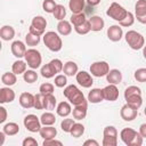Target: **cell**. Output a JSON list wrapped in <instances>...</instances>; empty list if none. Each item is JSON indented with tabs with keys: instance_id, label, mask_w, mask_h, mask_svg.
I'll list each match as a JSON object with an SVG mask.
<instances>
[{
	"instance_id": "obj_1",
	"label": "cell",
	"mask_w": 146,
	"mask_h": 146,
	"mask_svg": "<svg viewBox=\"0 0 146 146\" xmlns=\"http://www.w3.org/2000/svg\"><path fill=\"white\" fill-rule=\"evenodd\" d=\"M64 96L70 100L74 106L76 105H88V100L84 98L83 92L74 84H70L64 89Z\"/></svg>"
},
{
	"instance_id": "obj_2",
	"label": "cell",
	"mask_w": 146,
	"mask_h": 146,
	"mask_svg": "<svg viewBox=\"0 0 146 146\" xmlns=\"http://www.w3.org/2000/svg\"><path fill=\"white\" fill-rule=\"evenodd\" d=\"M122 141L128 146H140L143 144V137L139 132L131 128H124L120 132Z\"/></svg>"
},
{
	"instance_id": "obj_3",
	"label": "cell",
	"mask_w": 146,
	"mask_h": 146,
	"mask_svg": "<svg viewBox=\"0 0 146 146\" xmlns=\"http://www.w3.org/2000/svg\"><path fill=\"white\" fill-rule=\"evenodd\" d=\"M43 43L49 50H51L54 52L59 51L63 47V41H62L60 36L54 31H49L43 34Z\"/></svg>"
},
{
	"instance_id": "obj_4",
	"label": "cell",
	"mask_w": 146,
	"mask_h": 146,
	"mask_svg": "<svg viewBox=\"0 0 146 146\" xmlns=\"http://www.w3.org/2000/svg\"><path fill=\"white\" fill-rule=\"evenodd\" d=\"M124 38H125L127 43L133 50H139V49H141L145 46V39H144V36L140 33H138L137 31H133V30L128 31L125 33V36Z\"/></svg>"
},
{
	"instance_id": "obj_5",
	"label": "cell",
	"mask_w": 146,
	"mask_h": 146,
	"mask_svg": "<svg viewBox=\"0 0 146 146\" xmlns=\"http://www.w3.org/2000/svg\"><path fill=\"white\" fill-rule=\"evenodd\" d=\"M128 14V10L124 9L121 5H119L117 2H112L111 6L108 7V9L106 10V15L110 16L111 18H113L114 21L121 22Z\"/></svg>"
},
{
	"instance_id": "obj_6",
	"label": "cell",
	"mask_w": 146,
	"mask_h": 146,
	"mask_svg": "<svg viewBox=\"0 0 146 146\" xmlns=\"http://www.w3.org/2000/svg\"><path fill=\"white\" fill-rule=\"evenodd\" d=\"M103 146H116L117 145V130L113 125H107L104 129Z\"/></svg>"
},
{
	"instance_id": "obj_7",
	"label": "cell",
	"mask_w": 146,
	"mask_h": 146,
	"mask_svg": "<svg viewBox=\"0 0 146 146\" xmlns=\"http://www.w3.org/2000/svg\"><path fill=\"white\" fill-rule=\"evenodd\" d=\"M24 58H25V62L27 63V65H29L31 68H33V70L38 68V67L41 65V62H42L41 54H40L36 49H33V48L26 50Z\"/></svg>"
},
{
	"instance_id": "obj_8",
	"label": "cell",
	"mask_w": 146,
	"mask_h": 146,
	"mask_svg": "<svg viewBox=\"0 0 146 146\" xmlns=\"http://www.w3.org/2000/svg\"><path fill=\"white\" fill-rule=\"evenodd\" d=\"M108 72H110V65L104 60L95 62L90 65V73L94 76H97V78L106 76Z\"/></svg>"
},
{
	"instance_id": "obj_9",
	"label": "cell",
	"mask_w": 146,
	"mask_h": 146,
	"mask_svg": "<svg viewBox=\"0 0 146 146\" xmlns=\"http://www.w3.org/2000/svg\"><path fill=\"white\" fill-rule=\"evenodd\" d=\"M24 125L31 132H39L41 129V121L34 114H29L24 117Z\"/></svg>"
},
{
	"instance_id": "obj_10",
	"label": "cell",
	"mask_w": 146,
	"mask_h": 146,
	"mask_svg": "<svg viewBox=\"0 0 146 146\" xmlns=\"http://www.w3.org/2000/svg\"><path fill=\"white\" fill-rule=\"evenodd\" d=\"M120 115H121V117L124 121H132V120H135L137 117L138 110L135 108V107H132L129 104H125V105L122 106V108L120 111Z\"/></svg>"
},
{
	"instance_id": "obj_11",
	"label": "cell",
	"mask_w": 146,
	"mask_h": 146,
	"mask_svg": "<svg viewBox=\"0 0 146 146\" xmlns=\"http://www.w3.org/2000/svg\"><path fill=\"white\" fill-rule=\"evenodd\" d=\"M76 78V82L82 86L83 88H90L94 83V80H92V76L90 75V73L86 72V71H80L76 73L75 75Z\"/></svg>"
},
{
	"instance_id": "obj_12",
	"label": "cell",
	"mask_w": 146,
	"mask_h": 146,
	"mask_svg": "<svg viewBox=\"0 0 146 146\" xmlns=\"http://www.w3.org/2000/svg\"><path fill=\"white\" fill-rule=\"evenodd\" d=\"M103 95H104V99L110 100V102H114L119 98V89L116 87V84H108L105 88H103Z\"/></svg>"
},
{
	"instance_id": "obj_13",
	"label": "cell",
	"mask_w": 146,
	"mask_h": 146,
	"mask_svg": "<svg viewBox=\"0 0 146 146\" xmlns=\"http://www.w3.org/2000/svg\"><path fill=\"white\" fill-rule=\"evenodd\" d=\"M123 36V31H122V27L120 25H112L107 29V38L113 41V42H116V41H120Z\"/></svg>"
},
{
	"instance_id": "obj_14",
	"label": "cell",
	"mask_w": 146,
	"mask_h": 146,
	"mask_svg": "<svg viewBox=\"0 0 146 146\" xmlns=\"http://www.w3.org/2000/svg\"><path fill=\"white\" fill-rule=\"evenodd\" d=\"M11 52L15 57L17 58H22L25 56V52H26V47H25V43L19 41V40H16L11 43Z\"/></svg>"
},
{
	"instance_id": "obj_15",
	"label": "cell",
	"mask_w": 146,
	"mask_h": 146,
	"mask_svg": "<svg viewBox=\"0 0 146 146\" xmlns=\"http://www.w3.org/2000/svg\"><path fill=\"white\" fill-rule=\"evenodd\" d=\"M15 99V91L9 87H3L0 89V103H11Z\"/></svg>"
},
{
	"instance_id": "obj_16",
	"label": "cell",
	"mask_w": 146,
	"mask_h": 146,
	"mask_svg": "<svg viewBox=\"0 0 146 146\" xmlns=\"http://www.w3.org/2000/svg\"><path fill=\"white\" fill-rule=\"evenodd\" d=\"M104 100V95H103V89L99 88H94L89 91L88 94V102L92 104H97Z\"/></svg>"
},
{
	"instance_id": "obj_17",
	"label": "cell",
	"mask_w": 146,
	"mask_h": 146,
	"mask_svg": "<svg viewBox=\"0 0 146 146\" xmlns=\"http://www.w3.org/2000/svg\"><path fill=\"white\" fill-rule=\"evenodd\" d=\"M19 104L24 108L34 107V96L30 92H23L19 96Z\"/></svg>"
},
{
	"instance_id": "obj_18",
	"label": "cell",
	"mask_w": 146,
	"mask_h": 146,
	"mask_svg": "<svg viewBox=\"0 0 146 146\" xmlns=\"http://www.w3.org/2000/svg\"><path fill=\"white\" fill-rule=\"evenodd\" d=\"M106 80L111 84H119L122 81V73L116 68L110 70V72L106 74Z\"/></svg>"
},
{
	"instance_id": "obj_19",
	"label": "cell",
	"mask_w": 146,
	"mask_h": 146,
	"mask_svg": "<svg viewBox=\"0 0 146 146\" xmlns=\"http://www.w3.org/2000/svg\"><path fill=\"white\" fill-rule=\"evenodd\" d=\"M89 23H90V29L94 32L102 31L105 25V22L100 16H91L89 18Z\"/></svg>"
},
{
	"instance_id": "obj_20",
	"label": "cell",
	"mask_w": 146,
	"mask_h": 146,
	"mask_svg": "<svg viewBox=\"0 0 146 146\" xmlns=\"http://www.w3.org/2000/svg\"><path fill=\"white\" fill-rule=\"evenodd\" d=\"M39 133L43 139H50V138H55L56 137L57 130L52 125H44V127H41Z\"/></svg>"
},
{
	"instance_id": "obj_21",
	"label": "cell",
	"mask_w": 146,
	"mask_h": 146,
	"mask_svg": "<svg viewBox=\"0 0 146 146\" xmlns=\"http://www.w3.org/2000/svg\"><path fill=\"white\" fill-rule=\"evenodd\" d=\"M0 36L5 41H9L15 36V30L10 25H3L0 30Z\"/></svg>"
},
{
	"instance_id": "obj_22",
	"label": "cell",
	"mask_w": 146,
	"mask_h": 146,
	"mask_svg": "<svg viewBox=\"0 0 146 146\" xmlns=\"http://www.w3.org/2000/svg\"><path fill=\"white\" fill-rule=\"evenodd\" d=\"M56 112H57V114H58L59 116L66 117V116L70 115L71 112H72V108H71L70 103H67V102H60V103L57 105Z\"/></svg>"
},
{
	"instance_id": "obj_23",
	"label": "cell",
	"mask_w": 146,
	"mask_h": 146,
	"mask_svg": "<svg viewBox=\"0 0 146 146\" xmlns=\"http://www.w3.org/2000/svg\"><path fill=\"white\" fill-rule=\"evenodd\" d=\"M63 72L65 75L67 76H73V75H76L78 73V64L72 62V60H68L64 64V67H63Z\"/></svg>"
},
{
	"instance_id": "obj_24",
	"label": "cell",
	"mask_w": 146,
	"mask_h": 146,
	"mask_svg": "<svg viewBox=\"0 0 146 146\" xmlns=\"http://www.w3.org/2000/svg\"><path fill=\"white\" fill-rule=\"evenodd\" d=\"M87 108L88 105H76L74 106L72 113H73V117L75 120H83L87 115Z\"/></svg>"
},
{
	"instance_id": "obj_25",
	"label": "cell",
	"mask_w": 146,
	"mask_h": 146,
	"mask_svg": "<svg viewBox=\"0 0 146 146\" xmlns=\"http://www.w3.org/2000/svg\"><path fill=\"white\" fill-rule=\"evenodd\" d=\"M84 2H86V0H70V2H68L70 10L73 14L82 13V10L84 9Z\"/></svg>"
},
{
	"instance_id": "obj_26",
	"label": "cell",
	"mask_w": 146,
	"mask_h": 146,
	"mask_svg": "<svg viewBox=\"0 0 146 146\" xmlns=\"http://www.w3.org/2000/svg\"><path fill=\"white\" fill-rule=\"evenodd\" d=\"M57 31L59 34L62 35H68L72 32V26H71V22L68 21H59V23L57 24Z\"/></svg>"
},
{
	"instance_id": "obj_27",
	"label": "cell",
	"mask_w": 146,
	"mask_h": 146,
	"mask_svg": "<svg viewBox=\"0 0 146 146\" xmlns=\"http://www.w3.org/2000/svg\"><path fill=\"white\" fill-rule=\"evenodd\" d=\"M2 131L7 135V136H15L19 132V125L15 122H9L6 123L2 128Z\"/></svg>"
},
{
	"instance_id": "obj_28",
	"label": "cell",
	"mask_w": 146,
	"mask_h": 146,
	"mask_svg": "<svg viewBox=\"0 0 146 146\" xmlns=\"http://www.w3.org/2000/svg\"><path fill=\"white\" fill-rule=\"evenodd\" d=\"M1 82L8 87L10 86H14L16 82H17V78H16V74L14 72H6L2 74L1 76Z\"/></svg>"
},
{
	"instance_id": "obj_29",
	"label": "cell",
	"mask_w": 146,
	"mask_h": 146,
	"mask_svg": "<svg viewBox=\"0 0 146 146\" xmlns=\"http://www.w3.org/2000/svg\"><path fill=\"white\" fill-rule=\"evenodd\" d=\"M56 106V98L52 94L49 95H44L43 96V110H48L51 111L54 110Z\"/></svg>"
},
{
	"instance_id": "obj_30",
	"label": "cell",
	"mask_w": 146,
	"mask_h": 146,
	"mask_svg": "<svg viewBox=\"0 0 146 146\" xmlns=\"http://www.w3.org/2000/svg\"><path fill=\"white\" fill-rule=\"evenodd\" d=\"M40 73H41V75H42L43 78H46V79H50V78L55 76V74H57V72L55 71V68L52 67V65H51L50 63L43 65V66L41 67Z\"/></svg>"
},
{
	"instance_id": "obj_31",
	"label": "cell",
	"mask_w": 146,
	"mask_h": 146,
	"mask_svg": "<svg viewBox=\"0 0 146 146\" xmlns=\"http://www.w3.org/2000/svg\"><path fill=\"white\" fill-rule=\"evenodd\" d=\"M125 100H127V104L131 105L132 107H135V108H137V110H138V108L141 106V104H143L141 95H132V96H129V97L125 98Z\"/></svg>"
},
{
	"instance_id": "obj_32",
	"label": "cell",
	"mask_w": 146,
	"mask_h": 146,
	"mask_svg": "<svg viewBox=\"0 0 146 146\" xmlns=\"http://www.w3.org/2000/svg\"><path fill=\"white\" fill-rule=\"evenodd\" d=\"M26 64H27L26 62L18 59V60L14 62L11 70H13V72H14L16 75H17V74H24V72L26 71Z\"/></svg>"
},
{
	"instance_id": "obj_33",
	"label": "cell",
	"mask_w": 146,
	"mask_h": 146,
	"mask_svg": "<svg viewBox=\"0 0 146 146\" xmlns=\"http://www.w3.org/2000/svg\"><path fill=\"white\" fill-rule=\"evenodd\" d=\"M40 121H41V124L43 125H52L56 122V116L51 112H46L41 115Z\"/></svg>"
},
{
	"instance_id": "obj_34",
	"label": "cell",
	"mask_w": 146,
	"mask_h": 146,
	"mask_svg": "<svg viewBox=\"0 0 146 146\" xmlns=\"http://www.w3.org/2000/svg\"><path fill=\"white\" fill-rule=\"evenodd\" d=\"M31 25L34 26V27H36V29H39V30H41V31H44L46 30V26H47V21L42 16H35L32 19Z\"/></svg>"
},
{
	"instance_id": "obj_35",
	"label": "cell",
	"mask_w": 146,
	"mask_h": 146,
	"mask_svg": "<svg viewBox=\"0 0 146 146\" xmlns=\"http://www.w3.org/2000/svg\"><path fill=\"white\" fill-rule=\"evenodd\" d=\"M70 133L74 138L81 137L84 133V127H83V124H81V123H74L73 127H72V129H71V131H70Z\"/></svg>"
},
{
	"instance_id": "obj_36",
	"label": "cell",
	"mask_w": 146,
	"mask_h": 146,
	"mask_svg": "<svg viewBox=\"0 0 146 146\" xmlns=\"http://www.w3.org/2000/svg\"><path fill=\"white\" fill-rule=\"evenodd\" d=\"M23 79L27 83H33V82H35L38 80V73L35 71H33V68L32 70H27V71L24 72Z\"/></svg>"
},
{
	"instance_id": "obj_37",
	"label": "cell",
	"mask_w": 146,
	"mask_h": 146,
	"mask_svg": "<svg viewBox=\"0 0 146 146\" xmlns=\"http://www.w3.org/2000/svg\"><path fill=\"white\" fill-rule=\"evenodd\" d=\"M86 21H87V18H86V15H84L83 13L73 14V15L71 16V19H70L71 24H73L74 26H78V25H80V24L84 23Z\"/></svg>"
},
{
	"instance_id": "obj_38",
	"label": "cell",
	"mask_w": 146,
	"mask_h": 146,
	"mask_svg": "<svg viewBox=\"0 0 146 146\" xmlns=\"http://www.w3.org/2000/svg\"><path fill=\"white\" fill-rule=\"evenodd\" d=\"M52 14H54V17L56 19L63 21L65 18V16H66V9H65V7L63 5H57Z\"/></svg>"
},
{
	"instance_id": "obj_39",
	"label": "cell",
	"mask_w": 146,
	"mask_h": 146,
	"mask_svg": "<svg viewBox=\"0 0 146 146\" xmlns=\"http://www.w3.org/2000/svg\"><path fill=\"white\" fill-rule=\"evenodd\" d=\"M74 30H75V32H76L78 34H81V35L87 34L89 31H91L89 19H87L84 23H82V24H80V25H78V26H74Z\"/></svg>"
},
{
	"instance_id": "obj_40",
	"label": "cell",
	"mask_w": 146,
	"mask_h": 146,
	"mask_svg": "<svg viewBox=\"0 0 146 146\" xmlns=\"http://www.w3.org/2000/svg\"><path fill=\"white\" fill-rule=\"evenodd\" d=\"M39 42H40V36L39 35H35V34H33L31 32H29L26 34V36H25V43L27 46L34 47V46L39 44Z\"/></svg>"
},
{
	"instance_id": "obj_41",
	"label": "cell",
	"mask_w": 146,
	"mask_h": 146,
	"mask_svg": "<svg viewBox=\"0 0 146 146\" xmlns=\"http://www.w3.org/2000/svg\"><path fill=\"white\" fill-rule=\"evenodd\" d=\"M136 16H141L146 14V0H138L135 5Z\"/></svg>"
},
{
	"instance_id": "obj_42",
	"label": "cell",
	"mask_w": 146,
	"mask_h": 146,
	"mask_svg": "<svg viewBox=\"0 0 146 146\" xmlns=\"http://www.w3.org/2000/svg\"><path fill=\"white\" fill-rule=\"evenodd\" d=\"M133 22H135V16H133V14L130 13V11H128L127 16H125L121 22H119V23H120V25L123 26V27H129V26H131V25L133 24Z\"/></svg>"
},
{
	"instance_id": "obj_43",
	"label": "cell",
	"mask_w": 146,
	"mask_h": 146,
	"mask_svg": "<svg viewBox=\"0 0 146 146\" xmlns=\"http://www.w3.org/2000/svg\"><path fill=\"white\" fill-rule=\"evenodd\" d=\"M57 3L54 1V0H44L42 2V8L46 13H49V14H52L55 8H56Z\"/></svg>"
},
{
	"instance_id": "obj_44",
	"label": "cell",
	"mask_w": 146,
	"mask_h": 146,
	"mask_svg": "<svg viewBox=\"0 0 146 146\" xmlns=\"http://www.w3.org/2000/svg\"><path fill=\"white\" fill-rule=\"evenodd\" d=\"M39 91H40V94H42L43 96H44V95L52 94V92H54V86H52L51 83H49V82H44V83H42V84L40 86Z\"/></svg>"
},
{
	"instance_id": "obj_45",
	"label": "cell",
	"mask_w": 146,
	"mask_h": 146,
	"mask_svg": "<svg viewBox=\"0 0 146 146\" xmlns=\"http://www.w3.org/2000/svg\"><path fill=\"white\" fill-rule=\"evenodd\" d=\"M74 120L73 119H64L62 122H60V128L64 132H70L73 124H74Z\"/></svg>"
},
{
	"instance_id": "obj_46",
	"label": "cell",
	"mask_w": 146,
	"mask_h": 146,
	"mask_svg": "<svg viewBox=\"0 0 146 146\" xmlns=\"http://www.w3.org/2000/svg\"><path fill=\"white\" fill-rule=\"evenodd\" d=\"M133 76H135V79L138 82H146V68L145 67H141V68L136 70Z\"/></svg>"
},
{
	"instance_id": "obj_47",
	"label": "cell",
	"mask_w": 146,
	"mask_h": 146,
	"mask_svg": "<svg viewBox=\"0 0 146 146\" xmlns=\"http://www.w3.org/2000/svg\"><path fill=\"white\" fill-rule=\"evenodd\" d=\"M55 86L58 87V88H63L66 86L67 83V79H66V75L65 74H58L55 76Z\"/></svg>"
},
{
	"instance_id": "obj_48",
	"label": "cell",
	"mask_w": 146,
	"mask_h": 146,
	"mask_svg": "<svg viewBox=\"0 0 146 146\" xmlns=\"http://www.w3.org/2000/svg\"><path fill=\"white\" fill-rule=\"evenodd\" d=\"M132 95H141V90L140 88L136 87V86H130L124 90V98L132 96Z\"/></svg>"
},
{
	"instance_id": "obj_49",
	"label": "cell",
	"mask_w": 146,
	"mask_h": 146,
	"mask_svg": "<svg viewBox=\"0 0 146 146\" xmlns=\"http://www.w3.org/2000/svg\"><path fill=\"white\" fill-rule=\"evenodd\" d=\"M34 108L43 110V95L42 94H38L34 96Z\"/></svg>"
},
{
	"instance_id": "obj_50",
	"label": "cell",
	"mask_w": 146,
	"mask_h": 146,
	"mask_svg": "<svg viewBox=\"0 0 146 146\" xmlns=\"http://www.w3.org/2000/svg\"><path fill=\"white\" fill-rule=\"evenodd\" d=\"M22 144L23 146H38V141L33 137H26Z\"/></svg>"
},
{
	"instance_id": "obj_51",
	"label": "cell",
	"mask_w": 146,
	"mask_h": 146,
	"mask_svg": "<svg viewBox=\"0 0 146 146\" xmlns=\"http://www.w3.org/2000/svg\"><path fill=\"white\" fill-rule=\"evenodd\" d=\"M49 145H59L62 146V141L59 140H56L55 138H50V139H44L43 140V146H49Z\"/></svg>"
},
{
	"instance_id": "obj_52",
	"label": "cell",
	"mask_w": 146,
	"mask_h": 146,
	"mask_svg": "<svg viewBox=\"0 0 146 146\" xmlns=\"http://www.w3.org/2000/svg\"><path fill=\"white\" fill-rule=\"evenodd\" d=\"M29 32H31V33H33V34H35V35H39V36H41V35L44 34V31H41V30H39V29H36V27H34V26H32V25L30 26Z\"/></svg>"
},
{
	"instance_id": "obj_53",
	"label": "cell",
	"mask_w": 146,
	"mask_h": 146,
	"mask_svg": "<svg viewBox=\"0 0 146 146\" xmlns=\"http://www.w3.org/2000/svg\"><path fill=\"white\" fill-rule=\"evenodd\" d=\"M7 119V111L3 106L0 107V123H3Z\"/></svg>"
},
{
	"instance_id": "obj_54",
	"label": "cell",
	"mask_w": 146,
	"mask_h": 146,
	"mask_svg": "<svg viewBox=\"0 0 146 146\" xmlns=\"http://www.w3.org/2000/svg\"><path fill=\"white\" fill-rule=\"evenodd\" d=\"M139 133L141 135L143 138H146V123L140 124V127H139Z\"/></svg>"
},
{
	"instance_id": "obj_55",
	"label": "cell",
	"mask_w": 146,
	"mask_h": 146,
	"mask_svg": "<svg viewBox=\"0 0 146 146\" xmlns=\"http://www.w3.org/2000/svg\"><path fill=\"white\" fill-rule=\"evenodd\" d=\"M83 145L84 146H98L99 144H98V141H96V140H94V139H88V140H86L84 143H83Z\"/></svg>"
},
{
	"instance_id": "obj_56",
	"label": "cell",
	"mask_w": 146,
	"mask_h": 146,
	"mask_svg": "<svg viewBox=\"0 0 146 146\" xmlns=\"http://www.w3.org/2000/svg\"><path fill=\"white\" fill-rule=\"evenodd\" d=\"M137 21L141 24H146V14L145 15H141V16H136Z\"/></svg>"
},
{
	"instance_id": "obj_57",
	"label": "cell",
	"mask_w": 146,
	"mask_h": 146,
	"mask_svg": "<svg viewBox=\"0 0 146 146\" xmlns=\"http://www.w3.org/2000/svg\"><path fill=\"white\" fill-rule=\"evenodd\" d=\"M89 6H97L100 3V0H86Z\"/></svg>"
},
{
	"instance_id": "obj_58",
	"label": "cell",
	"mask_w": 146,
	"mask_h": 146,
	"mask_svg": "<svg viewBox=\"0 0 146 146\" xmlns=\"http://www.w3.org/2000/svg\"><path fill=\"white\" fill-rule=\"evenodd\" d=\"M5 135H6V133H5L3 131L0 132V146L3 145V143H5Z\"/></svg>"
},
{
	"instance_id": "obj_59",
	"label": "cell",
	"mask_w": 146,
	"mask_h": 146,
	"mask_svg": "<svg viewBox=\"0 0 146 146\" xmlns=\"http://www.w3.org/2000/svg\"><path fill=\"white\" fill-rule=\"evenodd\" d=\"M143 55H144V58L146 59V46L143 47Z\"/></svg>"
},
{
	"instance_id": "obj_60",
	"label": "cell",
	"mask_w": 146,
	"mask_h": 146,
	"mask_svg": "<svg viewBox=\"0 0 146 146\" xmlns=\"http://www.w3.org/2000/svg\"><path fill=\"white\" fill-rule=\"evenodd\" d=\"M144 114L146 115V107H145V110H144Z\"/></svg>"
}]
</instances>
